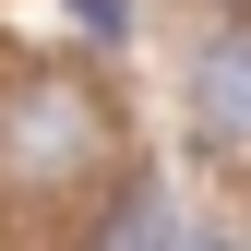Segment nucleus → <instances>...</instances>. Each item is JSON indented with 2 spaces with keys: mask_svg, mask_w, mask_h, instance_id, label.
I'll return each instance as SVG.
<instances>
[{
  "mask_svg": "<svg viewBox=\"0 0 251 251\" xmlns=\"http://www.w3.org/2000/svg\"><path fill=\"white\" fill-rule=\"evenodd\" d=\"M108 168V108L72 72H24L0 84V192H72Z\"/></svg>",
  "mask_w": 251,
  "mask_h": 251,
  "instance_id": "1",
  "label": "nucleus"
},
{
  "mask_svg": "<svg viewBox=\"0 0 251 251\" xmlns=\"http://www.w3.org/2000/svg\"><path fill=\"white\" fill-rule=\"evenodd\" d=\"M192 120L215 132V155H251V24L203 36V60H192Z\"/></svg>",
  "mask_w": 251,
  "mask_h": 251,
  "instance_id": "2",
  "label": "nucleus"
},
{
  "mask_svg": "<svg viewBox=\"0 0 251 251\" xmlns=\"http://www.w3.org/2000/svg\"><path fill=\"white\" fill-rule=\"evenodd\" d=\"M108 251H192V239H179V203H168V192H132L120 227H108Z\"/></svg>",
  "mask_w": 251,
  "mask_h": 251,
  "instance_id": "3",
  "label": "nucleus"
},
{
  "mask_svg": "<svg viewBox=\"0 0 251 251\" xmlns=\"http://www.w3.org/2000/svg\"><path fill=\"white\" fill-rule=\"evenodd\" d=\"M72 24L84 36H132V0H72Z\"/></svg>",
  "mask_w": 251,
  "mask_h": 251,
  "instance_id": "4",
  "label": "nucleus"
},
{
  "mask_svg": "<svg viewBox=\"0 0 251 251\" xmlns=\"http://www.w3.org/2000/svg\"><path fill=\"white\" fill-rule=\"evenodd\" d=\"M192 251H227V239H192Z\"/></svg>",
  "mask_w": 251,
  "mask_h": 251,
  "instance_id": "5",
  "label": "nucleus"
}]
</instances>
